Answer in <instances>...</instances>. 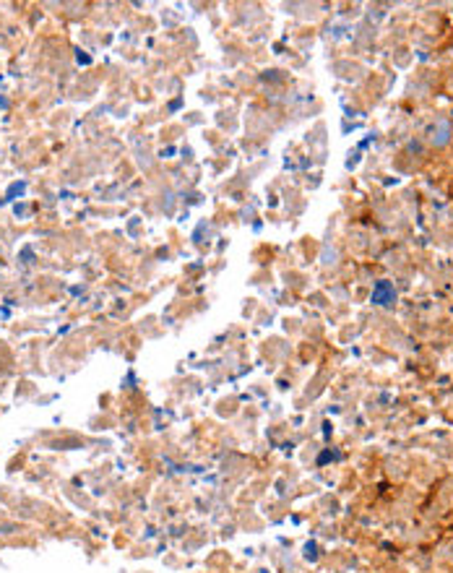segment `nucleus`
Instances as JSON below:
<instances>
[{
    "label": "nucleus",
    "mask_w": 453,
    "mask_h": 573,
    "mask_svg": "<svg viewBox=\"0 0 453 573\" xmlns=\"http://www.w3.org/2000/svg\"><path fill=\"white\" fill-rule=\"evenodd\" d=\"M373 300L375 305H391L393 300H396V292H393V287L388 284V281H378V284L373 287Z\"/></svg>",
    "instance_id": "obj_1"
}]
</instances>
